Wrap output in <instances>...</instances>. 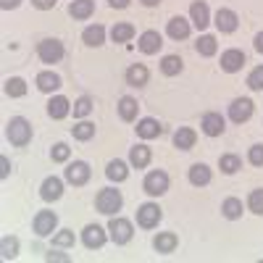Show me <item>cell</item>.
Returning a JSON list of instances; mask_svg holds the SVG:
<instances>
[{
	"label": "cell",
	"instance_id": "6da1fadb",
	"mask_svg": "<svg viewBox=\"0 0 263 263\" xmlns=\"http://www.w3.org/2000/svg\"><path fill=\"white\" fill-rule=\"evenodd\" d=\"M6 137H8V142L16 145V147L29 145V140H32V126H29V121H27L24 116H13V119L8 121V126H6Z\"/></svg>",
	"mask_w": 263,
	"mask_h": 263
},
{
	"label": "cell",
	"instance_id": "7a4b0ae2",
	"mask_svg": "<svg viewBox=\"0 0 263 263\" xmlns=\"http://www.w3.org/2000/svg\"><path fill=\"white\" fill-rule=\"evenodd\" d=\"M121 205H124V197H121V192L114 190V187L100 190L98 197H95V208H98L100 213H105V216H116V211H121Z\"/></svg>",
	"mask_w": 263,
	"mask_h": 263
},
{
	"label": "cell",
	"instance_id": "3957f363",
	"mask_svg": "<svg viewBox=\"0 0 263 263\" xmlns=\"http://www.w3.org/2000/svg\"><path fill=\"white\" fill-rule=\"evenodd\" d=\"M37 55L42 63H58L63 58V42L61 40H42L40 45H37Z\"/></svg>",
	"mask_w": 263,
	"mask_h": 263
},
{
	"label": "cell",
	"instance_id": "277c9868",
	"mask_svg": "<svg viewBox=\"0 0 263 263\" xmlns=\"http://www.w3.org/2000/svg\"><path fill=\"white\" fill-rule=\"evenodd\" d=\"M108 232H111V239L116 245H126L132 234H135V229H132V221H126V218H119L114 216L111 221H108Z\"/></svg>",
	"mask_w": 263,
	"mask_h": 263
},
{
	"label": "cell",
	"instance_id": "5b68a950",
	"mask_svg": "<svg viewBox=\"0 0 263 263\" xmlns=\"http://www.w3.org/2000/svg\"><path fill=\"white\" fill-rule=\"evenodd\" d=\"M142 187H145V192L147 195H153V197H161L166 190H168V174L166 171H150L147 177H145V182H142Z\"/></svg>",
	"mask_w": 263,
	"mask_h": 263
},
{
	"label": "cell",
	"instance_id": "8992f818",
	"mask_svg": "<svg viewBox=\"0 0 263 263\" xmlns=\"http://www.w3.org/2000/svg\"><path fill=\"white\" fill-rule=\"evenodd\" d=\"M105 239H108V234H105V229L98 227V224H87L84 232H82V242H84L87 250H100V248L105 245Z\"/></svg>",
	"mask_w": 263,
	"mask_h": 263
},
{
	"label": "cell",
	"instance_id": "52a82bcc",
	"mask_svg": "<svg viewBox=\"0 0 263 263\" xmlns=\"http://www.w3.org/2000/svg\"><path fill=\"white\" fill-rule=\"evenodd\" d=\"M161 208L156 205V203H145V205H140L137 208V224L142 227V229H153V227H158V221H161Z\"/></svg>",
	"mask_w": 263,
	"mask_h": 263
},
{
	"label": "cell",
	"instance_id": "ba28073f",
	"mask_svg": "<svg viewBox=\"0 0 263 263\" xmlns=\"http://www.w3.org/2000/svg\"><path fill=\"white\" fill-rule=\"evenodd\" d=\"M66 182L74 184V187H82L90 182V166H87L84 161H74L69 163V168H66Z\"/></svg>",
	"mask_w": 263,
	"mask_h": 263
},
{
	"label": "cell",
	"instance_id": "9c48e42d",
	"mask_svg": "<svg viewBox=\"0 0 263 263\" xmlns=\"http://www.w3.org/2000/svg\"><path fill=\"white\" fill-rule=\"evenodd\" d=\"M250 116H253V100H250V98H237V100L229 105V119H232L234 124H245Z\"/></svg>",
	"mask_w": 263,
	"mask_h": 263
},
{
	"label": "cell",
	"instance_id": "30bf717a",
	"mask_svg": "<svg viewBox=\"0 0 263 263\" xmlns=\"http://www.w3.org/2000/svg\"><path fill=\"white\" fill-rule=\"evenodd\" d=\"M55 227H58V216H55L53 211H40V213L34 216V232H37L40 237L53 234Z\"/></svg>",
	"mask_w": 263,
	"mask_h": 263
},
{
	"label": "cell",
	"instance_id": "8fae6325",
	"mask_svg": "<svg viewBox=\"0 0 263 263\" xmlns=\"http://www.w3.org/2000/svg\"><path fill=\"white\" fill-rule=\"evenodd\" d=\"M161 45H163V37H161L156 29L142 32V34H140V42H137V48H140L145 55H156V53L161 50Z\"/></svg>",
	"mask_w": 263,
	"mask_h": 263
},
{
	"label": "cell",
	"instance_id": "7c38bea8",
	"mask_svg": "<svg viewBox=\"0 0 263 263\" xmlns=\"http://www.w3.org/2000/svg\"><path fill=\"white\" fill-rule=\"evenodd\" d=\"M200 129H203V135H208V137H218V135H224V129H227V124H224V116L221 114H205L203 116V121H200Z\"/></svg>",
	"mask_w": 263,
	"mask_h": 263
},
{
	"label": "cell",
	"instance_id": "4fadbf2b",
	"mask_svg": "<svg viewBox=\"0 0 263 263\" xmlns=\"http://www.w3.org/2000/svg\"><path fill=\"white\" fill-rule=\"evenodd\" d=\"M237 24H239V18H237V13H234L232 8H218V11H216V29H218V32L232 34V32L237 29Z\"/></svg>",
	"mask_w": 263,
	"mask_h": 263
},
{
	"label": "cell",
	"instance_id": "5bb4252c",
	"mask_svg": "<svg viewBox=\"0 0 263 263\" xmlns=\"http://www.w3.org/2000/svg\"><path fill=\"white\" fill-rule=\"evenodd\" d=\"M245 66V53L242 50H237V48H232V50H227V53H221V71H227V74H234V71H239Z\"/></svg>",
	"mask_w": 263,
	"mask_h": 263
},
{
	"label": "cell",
	"instance_id": "9a60e30c",
	"mask_svg": "<svg viewBox=\"0 0 263 263\" xmlns=\"http://www.w3.org/2000/svg\"><path fill=\"white\" fill-rule=\"evenodd\" d=\"M40 195H42V200H45V203L61 200V195H63V182H61L58 177H48L45 182H42V187H40Z\"/></svg>",
	"mask_w": 263,
	"mask_h": 263
},
{
	"label": "cell",
	"instance_id": "2e32d148",
	"mask_svg": "<svg viewBox=\"0 0 263 263\" xmlns=\"http://www.w3.org/2000/svg\"><path fill=\"white\" fill-rule=\"evenodd\" d=\"M177 245H179V237L174 234V232H161L156 239H153V248H156L161 255L174 253V250H177Z\"/></svg>",
	"mask_w": 263,
	"mask_h": 263
},
{
	"label": "cell",
	"instance_id": "e0dca14e",
	"mask_svg": "<svg viewBox=\"0 0 263 263\" xmlns=\"http://www.w3.org/2000/svg\"><path fill=\"white\" fill-rule=\"evenodd\" d=\"M69 111H71V103L66 100L63 95H55V98H50V103H48V116H50V119L61 121V119H66V116H69Z\"/></svg>",
	"mask_w": 263,
	"mask_h": 263
},
{
	"label": "cell",
	"instance_id": "ac0fdd59",
	"mask_svg": "<svg viewBox=\"0 0 263 263\" xmlns=\"http://www.w3.org/2000/svg\"><path fill=\"white\" fill-rule=\"evenodd\" d=\"M166 32H168L171 40H187L190 37V21L182 18V16H174L166 24Z\"/></svg>",
	"mask_w": 263,
	"mask_h": 263
},
{
	"label": "cell",
	"instance_id": "d6986e66",
	"mask_svg": "<svg viewBox=\"0 0 263 263\" xmlns=\"http://www.w3.org/2000/svg\"><path fill=\"white\" fill-rule=\"evenodd\" d=\"M190 16H192V24L197 29H205L211 24V13H208V6L200 3V0H195V3L190 6Z\"/></svg>",
	"mask_w": 263,
	"mask_h": 263
},
{
	"label": "cell",
	"instance_id": "ffe728a7",
	"mask_svg": "<svg viewBox=\"0 0 263 263\" xmlns=\"http://www.w3.org/2000/svg\"><path fill=\"white\" fill-rule=\"evenodd\" d=\"M147 79H150V71L145 69L142 63H132L129 69H126V82H129L132 87H145Z\"/></svg>",
	"mask_w": 263,
	"mask_h": 263
},
{
	"label": "cell",
	"instance_id": "44dd1931",
	"mask_svg": "<svg viewBox=\"0 0 263 263\" xmlns=\"http://www.w3.org/2000/svg\"><path fill=\"white\" fill-rule=\"evenodd\" d=\"M195 140H197V135H195V129H190V126H179L177 132H174V145H177L179 150H192Z\"/></svg>",
	"mask_w": 263,
	"mask_h": 263
},
{
	"label": "cell",
	"instance_id": "7402d4cb",
	"mask_svg": "<svg viewBox=\"0 0 263 263\" xmlns=\"http://www.w3.org/2000/svg\"><path fill=\"white\" fill-rule=\"evenodd\" d=\"M190 184H195V187L211 184V168L205 163H192L190 166Z\"/></svg>",
	"mask_w": 263,
	"mask_h": 263
},
{
	"label": "cell",
	"instance_id": "603a6c76",
	"mask_svg": "<svg viewBox=\"0 0 263 263\" xmlns=\"http://www.w3.org/2000/svg\"><path fill=\"white\" fill-rule=\"evenodd\" d=\"M61 87V77L55 71H40L37 74V90L40 92H55Z\"/></svg>",
	"mask_w": 263,
	"mask_h": 263
},
{
	"label": "cell",
	"instance_id": "cb8c5ba5",
	"mask_svg": "<svg viewBox=\"0 0 263 263\" xmlns=\"http://www.w3.org/2000/svg\"><path fill=\"white\" fill-rule=\"evenodd\" d=\"M163 132V126L156 121V119H140L137 121V135L142 137V140H153V137H158Z\"/></svg>",
	"mask_w": 263,
	"mask_h": 263
},
{
	"label": "cell",
	"instance_id": "d4e9b609",
	"mask_svg": "<svg viewBox=\"0 0 263 263\" xmlns=\"http://www.w3.org/2000/svg\"><path fill=\"white\" fill-rule=\"evenodd\" d=\"M69 13H71L74 18H79V21L90 18V16L95 13V0H74V3L69 6Z\"/></svg>",
	"mask_w": 263,
	"mask_h": 263
},
{
	"label": "cell",
	"instance_id": "484cf974",
	"mask_svg": "<svg viewBox=\"0 0 263 263\" xmlns=\"http://www.w3.org/2000/svg\"><path fill=\"white\" fill-rule=\"evenodd\" d=\"M82 40H84V45H90V48H100L103 42H105V27H100V24L87 27L82 32Z\"/></svg>",
	"mask_w": 263,
	"mask_h": 263
},
{
	"label": "cell",
	"instance_id": "4316f807",
	"mask_svg": "<svg viewBox=\"0 0 263 263\" xmlns=\"http://www.w3.org/2000/svg\"><path fill=\"white\" fill-rule=\"evenodd\" d=\"M137 111H140V105H137L135 98L124 95V98L119 100V116H121L124 121H135V119H137Z\"/></svg>",
	"mask_w": 263,
	"mask_h": 263
},
{
	"label": "cell",
	"instance_id": "83f0119b",
	"mask_svg": "<svg viewBox=\"0 0 263 263\" xmlns=\"http://www.w3.org/2000/svg\"><path fill=\"white\" fill-rule=\"evenodd\" d=\"M129 163L135 166V168H145V166L150 163V147L135 145V147L129 150Z\"/></svg>",
	"mask_w": 263,
	"mask_h": 263
},
{
	"label": "cell",
	"instance_id": "f1b7e54d",
	"mask_svg": "<svg viewBox=\"0 0 263 263\" xmlns=\"http://www.w3.org/2000/svg\"><path fill=\"white\" fill-rule=\"evenodd\" d=\"M105 177L108 179H111V182H124L126 177H129V168H126V163L124 161H111V163H108L105 166Z\"/></svg>",
	"mask_w": 263,
	"mask_h": 263
},
{
	"label": "cell",
	"instance_id": "f546056e",
	"mask_svg": "<svg viewBox=\"0 0 263 263\" xmlns=\"http://www.w3.org/2000/svg\"><path fill=\"white\" fill-rule=\"evenodd\" d=\"M182 69H184V61L179 55H166L161 61V71L166 77H177V74H182Z\"/></svg>",
	"mask_w": 263,
	"mask_h": 263
},
{
	"label": "cell",
	"instance_id": "4dcf8cb0",
	"mask_svg": "<svg viewBox=\"0 0 263 263\" xmlns=\"http://www.w3.org/2000/svg\"><path fill=\"white\" fill-rule=\"evenodd\" d=\"M71 135H74V140H79V142L92 140V137H95V124H92V121H79L77 126H71Z\"/></svg>",
	"mask_w": 263,
	"mask_h": 263
},
{
	"label": "cell",
	"instance_id": "1f68e13d",
	"mask_svg": "<svg viewBox=\"0 0 263 263\" xmlns=\"http://www.w3.org/2000/svg\"><path fill=\"white\" fill-rule=\"evenodd\" d=\"M6 95H8V98H24V95H27V82L21 79V77L6 79Z\"/></svg>",
	"mask_w": 263,
	"mask_h": 263
},
{
	"label": "cell",
	"instance_id": "d6a6232c",
	"mask_svg": "<svg viewBox=\"0 0 263 263\" xmlns=\"http://www.w3.org/2000/svg\"><path fill=\"white\" fill-rule=\"evenodd\" d=\"M221 213L229 218V221L239 218V216H242V200H237V197H227L224 205H221Z\"/></svg>",
	"mask_w": 263,
	"mask_h": 263
},
{
	"label": "cell",
	"instance_id": "836d02e7",
	"mask_svg": "<svg viewBox=\"0 0 263 263\" xmlns=\"http://www.w3.org/2000/svg\"><path fill=\"white\" fill-rule=\"evenodd\" d=\"M195 50L200 53V55H205V58L216 55V37H211V34H203L200 40L195 42Z\"/></svg>",
	"mask_w": 263,
	"mask_h": 263
},
{
	"label": "cell",
	"instance_id": "e575fe53",
	"mask_svg": "<svg viewBox=\"0 0 263 263\" xmlns=\"http://www.w3.org/2000/svg\"><path fill=\"white\" fill-rule=\"evenodd\" d=\"M132 37H135V27L126 24V21H124V24H116V27L111 29V40H114V42H129Z\"/></svg>",
	"mask_w": 263,
	"mask_h": 263
},
{
	"label": "cell",
	"instance_id": "d590c367",
	"mask_svg": "<svg viewBox=\"0 0 263 263\" xmlns=\"http://www.w3.org/2000/svg\"><path fill=\"white\" fill-rule=\"evenodd\" d=\"M0 255H3L6 260L16 258L18 255V239L16 237H3V242H0Z\"/></svg>",
	"mask_w": 263,
	"mask_h": 263
},
{
	"label": "cell",
	"instance_id": "8d00e7d4",
	"mask_svg": "<svg viewBox=\"0 0 263 263\" xmlns=\"http://www.w3.org/2000/svg\"><path fill=\"white\" fill-rule=\"evenodd\" d=\"M69 156H71V147L66 145V142H55V145L50 147V158H53L55 163H66V161H69Z\"/></svg>",
	"mask_w": 263,
	"mask_h": 263
},
{
	"label": "cell",
	"instance_id": "74e56055",
	"mask_svg": "<svg viewBox=\"0 0 263 263\" xmlns=\"http://www.w3.org/2000/svg\"><path fill=\"white\" fill-rule=\"evenodd\" d=\"M248 208H250L255 216H263V187L250 192V197H248Z\"/></svg>",
	"mask_w": 263,
	"mask_h": 263
},
{
	"label": "cell",
	"instance_id": "f35d334b",
	"mask_svg": "<svg viewBox=\"0 0 263 263\" xmlns=\"http://www.w3.org/2000/svg\"><path fill=\"white\" fill-rule=\"evenodd\" d=\"M218 166H221L224 174H237V168L242 166V161H239L237 156H221L218 158Z\"/></svg>",
	"mask_w": 263,
	"mask_h": 263
},
{
	"label": "cell",
	"instance_id": "ab89813d",
	"mask_svg": "<svg viewBox=\"0 0 263 263\" xmlns=\"http://www.w3.org/2000/svg\"><path fill=\"white\" fill-rule=\"evenodd\" d=\"M53 245H55V248H71V245H74V232H71V229H61V232L53 237Z\"/></svg>",
	"mask_w": 263,
	"mask_h": 263
},
{
	"label": "cell",
	"instance_id": "60d3db41",
	"mask_svg": "<svg viewBox=\"0 0 263 263\" xmlns=\"http://www.w3.org/2000/svg\"><path fill=\"white\" fill-rule=\"evenodd\" d=\"M90 111H92V100H90V98H79V100L74 103V116H77V119L90 116Z\"/></svg>",
	"mask_w": 263,
	"mask_h": 263
},
{
	"label": "cell",
	"instance_id": "b9f144b4",
	"mask_svg": "<svg viewBox=\"0 0 263 263\" xmlns=\"http://www.w3.org/2000/svg\"><path fill=\"white\" fill-rule=\"evenodd\" d=\"M248 87L250 90H263V66H258V69H253L250 71V77H248Z\"/></svg>",
	"mask_w": 263,
	"mask_h": 263
},
{
	"label": "cell",
	"instance_id": "7bdbcfd3",
	"mask_svg": "<svg viewBox=\"0 0 263 263\" xmlns=\"http://www.w3.org/2000/svg\"><path fill=\"white\" fill-rule=\"evenodd\" d=\"M248 161H250L253 166H263V145H253V147H250Z\"/></svg>",
	"mask_w": 263,
	"mask_h": 263
},
{
	"label": "cell",
	"instance_id": "ee69618b",
	"mask_svg": "<svg viewBox=\"0 0 263 263\" xmlns=\"http://www.w3.org/2000/svg\"><path fill=\"white\" fill-rule=\"evenodd\" d=\"M32 6L40 8V11H50L55 6V0H32Z\"/></svg>",
	"mask_w": 263,
	"mask_h": 263
},
{
	"label": "cell",
	"instance_id": "f6af8a7d",
	"mask_svg": "<svg viewBox=\"0 0 263 263\" xmlns=\"http://www.w3.org/2000/svg\"><path fill=\"white\" fill-rule=\"evenodd\" d=\"M0 166H3V168H0V177H3V179H6V177H8V174H11V161H8V158L3 156V158H0Z\"/></svg>",
	"mask_w": 263,
	"mask_h": 263
},
{
	"label": "cell",
	"instance_id": "bcb514c9",
	"mask_svg": "<svg viewBox=\"0 0 263 263\" xmlns=\"http://www.w3.org/2000/svg\"><path fill=\"white\" fill-rule=\"evenodd\" d=\"M21 0H0V8L3 11H11V8H18Z\"/></svg>",
	"mask_w": 263,
	"mask_h": 263
},
{
	"label": "cell",
	"instance_id": "7dc6e473",
	"mask_svg": "<svg viewBox=\"0 0 263 263\" xmlns=\"http://www.w3.org/2000/svg\"><path fill=\"white\" fill-rule=\"evenodd\" d=\"M45 260H61V263H66V260H69V255H63V253H48Z\"/></svg>",
	"mask_w": 263,
	"mask_h": 263
},
{
	"label": "cell",
	"instance_id": "c3c4849f",
	"mask_svg": "<svg viewBox=\"0 0 263 263\" xmlns=\"http://www.w3.org/2000/svg\"><path fill=\"white\" fill-rule=\"evenodd\" d=\"M108 6H111V8H126L129 0H108Z\"/></svg>",
	"mask_w": 263,
	"mask_h": 263
},
{
	"label": "cell",
	"instance_id": "681fc988",
	"mask_svg": "<svg viewBox=\"0 0 263 263\" xmlns=\"http://www.w3.org/2000/svg\"><path fill=\"white\" fill-rule=\"evenodd\" d=\"M253 45H255V50H258V53H263V32H258V34H255V42H253Z\"/></svg>",
	"mask_w": 263,
	"mask_h": 263
},
{
	"label": "cell",
	"instance_id": "f907efd6",
	"mask_svg": "<svg viewBox=\"0 0 263 263\" xmlns=\"http://www.w3.org/2000/svg\"><path fill=\"white\" fill-rule=\"evenodd\" d=\"M142 6H147V8H156V6H161V0H140Z\"/></svg>",
	"mask_w": 263,
	"mask_h": 263
}]
</instances>
